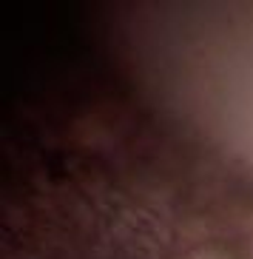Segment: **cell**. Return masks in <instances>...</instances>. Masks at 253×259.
Instances as JSON below:
<instances>
[{
	"instance_id": "obj_1",
	"label": "cell",
	"mask_w": 253,
	"mask_h": 259,
	"mask_svg": "<svg viewBox=\"0 0 253 259\" xmlns=\"http://www.w3.org/2000/svg\"><path fill=\"white\" fill-rule=\"evenodd\" d=\"M191 259H228L225 253H219L216 248H199V251H193Z\"/></svg>"
}]
</instances>
